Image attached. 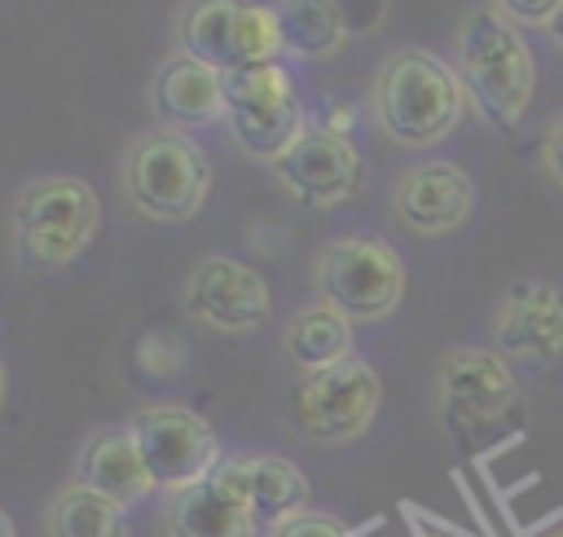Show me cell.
<instances>
[{
	"instance_id": "obj_5",
	"label": "cell",
	"mask_w": 563,
	"mask_h": 537,
	"mask_svg": "<svg viewBox=\"0 0 563 537\" xmlns=\"http://www.w3.org/2000/svg\"><path fill=\"white\" fill-rule=\"evenodd\" d=\"M180 53L224 70L273 66L286 53L277 4L260 0H189L176 22Z\"/></svg>"
},
{
	"instance_id": "obj_9",
	"label": "cell",
	"mask_w": 563,
	"mask_h": 537,
	"mask_svg": "<svg viewBox=\"0 0 563 537\" xmlns=\"http://www.w3.org/2000/svg\"><path fill=\"white\" fill-rule=\"evenodd\" d=\"M128 431H132V440L145 458V471H150L154 489L180 493V489L207 480L220 467V445H216L211 423L202 414L185 409V405L136 409Z\"/></svg>"
},
{
	"instance_id": "obj_16",
	"label": "cell",
	"mask_w": 563,
	"mask_h": 537,
	"mask_svg": "<svg viewBox=\"0 0 563 537\" xmlns=\"http://www.w3.org/2000/svg\"><path fill=\"white\" fill-rule=\"evenodd\" d=\"M150 101H154V114L167 123V128H202V123H216L224 119V75L207 62H194L185 53H172L158 70H154V84H150Z\"/></svg>"
},
{
	"instance_id": "obj_3",
	"label": "cell",
	"mask_w": 563,
	"mask_h": 537,
	"mask_svg": "<svg viewBox=\"0 0 563 537\" xmlns=\"http://www.w3.org/2000/svg\"><path fill=\"white\" fill-rule=\"evenodd\" d=\"M119 176H123V194L132 211L158 224L189 220L211 189V163L202 145L180 128L141 132L128 145Z\"/></svg>"
},
{
	"instance_id": "obj_2",
	"label": "cell",
	"mask_w": 563,
	"mask_h": 537,
	"mask_svg": "<svg viewBox=\"0 0 563 537\" xmlns=\"http://www.w3.org/2000/svg\"><path fill=\"white\" fill-rule=\"evenodd\" d=\"M457 75L475 110L501 132H510L523 119L537 84V66L519 26L501 18L493 4L466 13L457 35Z\"/></svg>"
},
{
	"instance_id": "obj_7",
	"label": "cell",
	"mask_w": 563,
	"mask_h": 537,
	"mask_svg": "<svg viewBox=\"0 0 563 537\" xmlns=\"http://www.w3.org/2000/svg\"><path fill=\"white\" fill-rule=\"evenodd\" d=\"M317 295L347 321H378L405 295V264L378 238H334L317 255Z\"/></svg>"
},
{
	"instance_id": "obj_1",
	"label": "cell",
	"mask_w": 563,
	"mask_h": 537,
	"mask_svg": "<svg viewBox=\"0 0 563 537\" xmlns=\"http://www.w3.org/2000/svg\"><path fill=\"white\" fill-rule=\"evenodd\" d=\"M466 101L471 97L462 88V75L422 48L391 53L374 75V119L396 145H409V150H422L449 136Z\"/></svg>"
},
{
	"instance_id": "obj_10",
	"label": "cell",
	"mask_w": 563,
	"mask_h": 537,
	"mask_svg": "<svg viewBox=\"0 0 563 537\" xmlns=\"http://www.w3.org/2000/svg\"><path fill=\"white\" fill-rule=\"evenodd\" d=\"M180 304L194 321H202L220 335H255L273 313L264 277L251 264L229 260V255L198 260L194 273L185 277Z\"/></svg>"
},
{
	"instance_id": "obj_27",
	"label": "cell",
	"mask_w": 563,
	"mask_h": 537,
	"mask_svg": "<svg viewBox=\"0 0 563 537\" xmlns=\"http://www.w3.org/2000/svg\"><path fill=\"white\" fill-rule=\"evenodd\" d=\"M0 405H4V365H0Z\"/></svg>"
},
{
	"instance_id": "obj_26",
	"label": "cell",
	"mask_w": 563,
	"mask_h": 537,
	"mask_svg": "<svg viewBox=\"0 0 563 537\" xmlns=\"http://www.w3.org/2000/svg\"><path fill=\"white\" fill-rule=\"evenodd\" d=\"M0 537H13V524H9V515L0 511Z\"/></svg>"
},
{
	"instance_id": "obj_19",
	"label": "cell",
	"mask_w": 563,
	"mask_h": 537,
	"mask_svg": "<svg viewBox=\"0 0 563 537\" xmlns=\"http://www.w3.org/2000/svg\"><path fill=\"white\" fill-rule=\"evenodd\" d=\"M277 18H282L286 53L308 57V62L334 57L352 31L339 0H277Z\"/></svg>"
},
{
	"instance_id": "obj_6",
	"label": "cell",
	"mask_w": 563,
	"mask_h": 537,
	"mask_svg": "<svg viewBox=\"0 0 563 537\" xmlns=\"http://www.w3.org/2000/svg\"><path fill=\"white\" fill-rule=\"evenodd\" d=\"M224 123L251 158L273 167L308 128L290 70L282 62L224 70Z\"/></svg>"
},
{
	"instance_id": "obj_24",
	"label": "cell",
	"mask_w": 563,
	"mask_h": 537,
	"mask_svg": "<svg viewBox=\"0 0 563 537\" xmlns=\"http://www.w3.org/2000/svg\"><path fill=\"white\" fill-rule=\"evenodd\" d=\"M545 172L554 176V185H563V119H554V128L545 132Z\"/></svg>"
},
{
	"instance_id": "obj_4",
	"label": "cell",
	"mask_w": 563,
	"mask_h": 537,
	"mask_svg": "<svg viewBox=\"0 0 563 537\" xmlns=\"http://www.w3.org/2000/svg\"><path fill=\"white\" fill-rule=\"evenodd\" d=\"M101 202L79 176H40L13 202V242L31 268H66L97 233Z\"/></svg>"
},
{
	"instance_id": "obj_11",
	"label": "cell",
	"mask_w": 563,
	"mask_h": 537,
	"mask_svg": "<svg viewBox=\"0 0 563 537\" xmlns=\"http://www.w3.org/2000/svg\"><path fill=\"white\" fill-rule=\"evenodd\" d=\"M440 409L444 423L462 431H479L501 423L515 409V379L501 352H479V348H453L440 361Z\"/></svg>"
},
{
	"instance_id": "obj_25",
	"label": "cell",
	"mask_w": 563,
	"mask_h": 537,
	"mask_svg": "<svg viewBox=\"0 0 563 537\" xmlns=\"http://www.w3.org/2000/svg\"><path fill=\"white\" fill-rule=\"evenodd\" d=\"M545 31H550V35H554V44H559V48H563V9H559V13H554V22H550V26H545Z\"/></svg>"
},
{
	"instance_id": "obj_14",
	"label": "cell",
	"mask_w": 563,
	"mask_h": 537,
	"mask_svg": "<svg viewBox=\"0 0 563 537\" xmlns=\"http://www.w3.org/2000/svg\"><path fill=\"white\" fill-rule=\"evenodd\" d=\"M475 207V185L471 176L457 167V163H418L409 167L400 180H396V194H391V211L405 229L413 233H449L457 229Z\"/></svg>"
},
{
	"instance_id": "obj_13",
	"label": "cell",
	"mask_w": 563,
	"mask_h": 537,
	"mask_svg": "<svg viewBox=\"0 0 563 537\" xmlns=\"http://www.w3.org/2000/svg\"><path fill=\"white\" fill-rule=\"evenodd\" d=\"M273 176L299 207H334L361 180V154L347 136L303 128L295 145L273 163Z\"/></svg>"
},
{
	"instance_id": "obj_15",
	"label": "cell",
	"mask_w": 563,
	"mask_h": 537,
	"mask_svg": "<svg viewBox=\"0 0 563 537\" xmlns=\"http://www.w3.org/2000/svg\"><path fill=\"white\" fill-rule=\"evenodd\" d=\"M497 348L519 361H554L563 352V295L545 282H515L497 308Z\"/></svg>"
},
{
	"instance_id": "obj_12",
	"label": "cell",
	"mask_w": 563,
	"mask_h": 537,
	"mask_svg": "<svg viewBox=\"0 0 563 537\" xmlns=\"http://www.w3.org/2000/svg\"><path fill=\"white\" fill-rule=\"evenodd\" d=\"M255 511L246 497V458H220V467L172 493L167 533L172 537H255Z\"/></svg>"
},
{
	"instance_id": "obj_17",
	"label": "cell",
	"mask_w": 563,
	"mask_h": 537,
	"mask_svg": "<svg viewBox=\"0 0 563 537\" xmlns=\"http://www.w3.org/2000/svg\"><path fill=\"white\" fill-rule=\"evenodd\" d=\"M79 484H88L92 493L128 506L136 497H145L154 489L150 471H145V458L132 440V431H97L84 453H79Z\"/></svg>"
},
{
	"instance_id": "obj_18",
	"label": "cell",
	"mask_w": 563,
	"mask_h": 537,
	"mask_svg": "<svg viewBox=\"0 0 563 537\" xmlns=\"http://www.w3.org/2000/svg\"><path fill=\"white\" fill-rule=\"evenodd\" d=\"M286 352L303 374L330 370L352 357V321L330 304L299 308L286 326Z\"/></svg>"
},
{
	"instance_id": "obj_20",
	"label": "cell",
	"mask_w": 563,
	"mask_h": 537,
	"mask_svg": "<svg viewBox=\"0 0 563 537\" xmlns=\"http://www.w3.org/2000/svg\"><path fill=\"white\" fill-rule=\"evenodd\" d=\"M246 497H251V511H255V524L260 528H277L295 515H303L308 506V480L295 462L286 458H246Z\"/></svg>"
},
{
	"instance_id": "obj_23",
	"label": "cell",
	"mask_w": 563,
	"mask_h": 537,
	"mask_svg": "<svg viewBox=\"0 0 563 537\" xmlns=\"http://www.w3.org/2000/svg\"><path fill=\"white\" fill-rule=\"evenodd\" d=\"M273 537H347V533H343V524H339V519L303 511V515H295V519L277 524V528H273Z\"/></svg>"
},
{
	"instance_id": "obj_22",
	"label": "cell",
	"mask_w": 563,
	"mask_h": 537,
	"mask_svg": "<svg viewBox=\"0 0 563 537\" xmlns=\"http://www.w3.org/2000/svg\"><path fill=\"white\" fill-rule=\"evenodd\" d=\"M493 9L501 18H510L515 26H550L554 13L563 9V0H493Z\"/></svg>"
},
{
	"instance_id": "obj_8",
	"label": "cell",
	"mask_w": 563,
	"mask_h": 537,
	"mask_svg": "<svg viewBox=\"0 0 563 537\" xmlns=\"http://www.w3.org/2000/svg\"><path fill=\"white\" fill-rule=\"evenodd\" d=\"M378 401H383L378 374L361 357H347L330 370L303 374V383L290 396V418L308 440L339 445L361 436L374 423Z\"/></svg>"
},
{
	"instance_id": "obj_28",
	"label": "cell",
	"mask_w": 563,
	"mask_h": 537,
	"mask_svg": "<svg viewBox=\"0 0 563 537\" xmlns=\"http://www.w3.org/2000/svg\"><path fill=\"white\" fill-rule=\"evenodd\" d=\"M554 537H563V528H559V533H554Z\"/></svg>"
},
{
	"instance_id": "obj_21",
	"label": "cell",
	"mask_w": 563,
	"mask_h": 537,
	"mask_svg": "<svg viewBox=\"0 0 563 537\" xmlns=\"http://www.w3.org/2000/svg\"><path fill=\"white\" fill-rule=\"evenodd\" d=\"M123 506L92 493L88 484H66L48 506V537H123Z\"/></svg>"
}]
</instances>
